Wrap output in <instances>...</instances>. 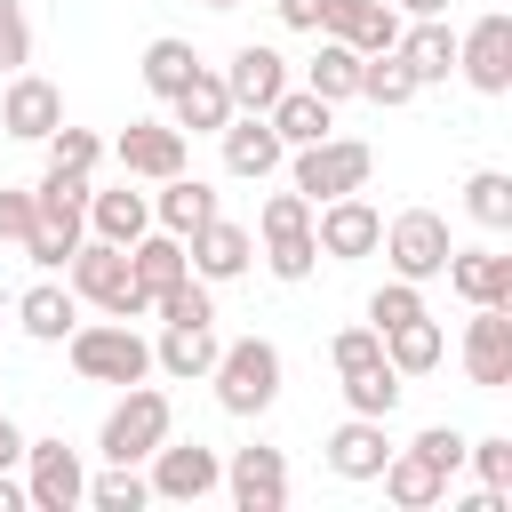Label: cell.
<instances>
[{
	"mask_svg": "<svg viewBox=\"0 0 512 512\" xmlns=\"http://www.w3.org/2000/svg\"><path fill=\"white\" fill-rule=\"evenodd\" d=\"M400 392H408V376H400L392 360H376V368H352V376H344V408H352V416H392V408H400Z\"/></svg>",
	"mask_w": 512,
	"mask_h": 512,
	"instance_id": "32",
	"label": "cell"
},
{
	"mask_svg": "<svg viewBox=\"0 0 512 512\" xmlns=\"http://www.w3.org/2000/svg\"><path fill=\"white\" fill-rule=\"evenodd\" d=\"M144 464H152V496H168V504H200L224 488V456L200 440H160Z\"/></svg>",
	"mask_w": 512,
	"mask_h": 512,
	"instance_id": "7",
	"label": "cell"
},
{
	"mask_svg": "<svg viewBox=\"0 0 512 512\" xmlns=\"http://www.w3.org/2000/svg\"><path fill=\"white\" fill-rule=\"evenodd\" d=\"M192 72H200L192 40H152V48H144V88H152V96H176Z\"/></svg>",
	"mask_w": 512,
	"mask_h": 512,
	"instance_id": "35",
	"label": "cell"
},
{
	"mask_svg": "<svg viewBox=\"0 0 512 512\" xmlns=\"http://www.w3.org/2000/svg\"><path fill=\"white\" fill-rule=\"evenodd\" d=\"M464 216L480 232H512V176L504 168H472L464 176Z\"/></svg>",
	"mask_w": 512,
	"mask_h": 512,
	"instance_id": "31",
	"label": "cell"
},
{
	"mask_svg": "<svg viewBox=\"0 0 512 512\" xmlns=\"http://www.w3.org/2000/svg\"><path fill=\"white\" fill-rule=\"evenodd\" d=\"M88 504H96V512H144V504H152V480H144L136 464H112L104 480H88Z\"/></svg>",
	"mask_w": 512,
	"mask_h": 512,
	"instance_id": "36",
	"label": "cell"
},
{
	"mask_svg": "<svg viewBox=\"0 0 512 512\" xmlns=\"http://www.w3.org/2000/svg\"><path fill=\"white\" fill-rule=\"evenodd\" d=\"M40 144H48V168H80V176H88V168L104 160V144H96L88 128H64V120H56V128H48Z\"/></svg>",
	"mask_w": 512,
	"mask_h": 512,
	"instance_id": "40",
	"label": "cell"
},
{
	"mask_svg": "<svg viewBox=\"0 0 512 512\" xmlns=\"http://www.w3.org/2000/svg\"><path fill=\"white\" fill-rule=\"evenodd\" d=\"M112 152H120V176L160 184V176H176V168H184V128H176V120H128Z\"/></svg>",
	"mask_w": 512,
	"mask_h": 512,
	"instance_id": "12",
	"label": "cell"
},
{
	"mask_svg": "<svg viewBox=\"0 0 512 512\" xmlns=\"http://www.w3.org/2000/svg\"><path fill=\"white\" fill-rule=\"evenodd\" d=\"M0 512H24V488H16L8 472H0Z\"/></svg>",
	"mask_w": 512,
	"mask_h": 512,
	"instance_id": "50",
	"label": "cell"
},
{
	"mask_svg": "<svg viewBox=\"0 0 512 512\" xmlns=\"http://www.w3.org/2000/svg\"><path fill=\"white\" fill-rule=\"evenodd\" d=\"M456 72H464L480 96H504V88H512V16H504V8H488V16L456 40Z\"/></svg>",
	"mask_w": 512,
	"mask_h": 512,
	"instance_id": "10",
	"label": "cell"
},
{
	"mask_svg": "<svg viewBox=\"0 0 512 512\" xmlns=\"http://www.w3.org/2000/svg\"><path fill=\"white\" fill-rule=\"evenodd\" d=\"M400 64L416 72V88H440L448 72H456V32L440 24V16H416V24H400Z\"/></svg>",
	"mask_w": 512,
	"mask_h": 512,
	"instance_id": "20",
	"label": "cell"
},
{
	"mask_svg": "<svg viewBox=\"0 0 512 512\" xmlns=\"http://www.w3.org/2000/svg\"><path fill=\"white\" fill-rule=\"evenodd\" d=\"M440 352H448V336H440V320H432V312H416V320L384 328V360H392L400 376H424V368H440Z\"/></svg>",
	"mask_w": 512,
	"mask_h": 512,
	"instance_id": "30",
	"label": "cell"
},
{
	"mask_svg": "<svg viewBox=\"0 0 512 512\" xmlns=\"http://www.w3.org/2000/svg\"><path fill=\"white\" fill-rule=\"evenodd\" d=\"M360 96H368V104H384V112L416 96V72L400 64V48H376V56H360Z\"/></svg>",
	"mask_w": 512,
	"mask_h": 512,
	"instance_id": "34",
	"label": "cell"
},
{
	"mask_svg": "<svg viewBox=\"0 0 512 512\" xmlns=\"http://www.w3.org/2000/svg\"><path fill=\"white\" fill-rule=\"evenodd\" d=\"M64 344H72V368H80L88 384H144V376H152V344H144L128 320H88V328H72Z\"/></svg>",
	"mask_w": 512,
	"mask_h": 512,
	"instance_id": "4",
	"label": "cell"
},
{
	"mask_svg": "<svg viewBox=\"0 0 512 512\" xmlns=\"http://www.w3.org/2000/svg\"><path fill=\"white\" fill-rule=\"evenodd\" d=\"M312 240H320V256H328V264H352V256H376L384 216H376L360 192H336V200H320V208H312Z\"/></svg>",
	"mask_w": 512,
	"mask_h": 512,
	"instance_id": "9",
	"label": "cell"
},
{
	"mask_svg": "<svg viewBox=\"0 0 512 512\" xmlns=\"http://www.w3.org/2000/svg\"><path fill=\"white\" fill-rule=\"evenodd\" d=\"M264 264H272V280H312V264H320V240H312V224H304V232H280V240H264Z\"/></svg>",
	"mask_w": 512,
	"mask_h": 512,
	"instance_id": "37",
	"label": "cell"
},
{
	"mask_svg": "<svg viewBox=\"0 0 512 512\" xmlns=\"http://www.w3.org/2000/svg\"><path fill=\"white\" fill-rule=\"evenodd\" d=\"M208 384H216V408H224V416H264V408L280 400V344H272V336L224 344L216 368H208Z\"/></svg>",
	"mask_w": 512,
	"mask_h": 512,
	"instance_id": "1",
	"label": "cell"
},
{
	"mask_svg": "<svg viewBox=\"0 0 512 512\" xmlns=\"http://www.w3.org/2000/svg\"><path fill=\"white\" fill-rule=\"evenodd\" d=\"M368 168H376V152L360 144V136H320V144H296V192L320 208V200H336V192H368Z\"/></svg>",
	"mask_w": 512,
	"mask_h": 512,
	"instance_id": "5",
	"label": "cell"
},
{
	"mask_svg": "<svg viewBox=\"0 0 512 512\" xmlns=\"http://www.w3.org/2000/svg\"><path fill=\"white\" fill-rule=\"evenodd\" d=\"M72 248H80V224H56V216H32V232H24V256L32 264H72Z\"/></svg>",
	"mask_w": 512,
	"mask_h": 512,
	"instance_id": "38",
	"label": "cell"
},
{
	"mask_svg": "<svg viewBox=\"0 0 512 512\" xmlns=\"http://www.w3.org/2000/svg\"><path fill=\"white\" fill-rule=\"evenodd\" d=\"M24 504L32 512H72L88 504V472L64 440H24Z\"/></svg>",
	"mask_w": 512,
	"mask_h": 512,
	"instance_id": "8",
	"label": "cell"
},
{
	"mask_svg": "<svg viewBox=\"0 0 512 512\" xmlns=\"http://www.w3.org/2000/svg\"><path fill=\"white\" fill-rule=\"evenodd\" d=\"M16 464H24V432L0 416V472H16Z\"/></svg>",
	"mask_w": 512,
	"mask_h": 512,
	"instance_id": "48",
	"label": "cell"
},
{
	"mask_svg": "<svg viewBox=\"0 0 512 512\" xmlns=\"http://www.w3.org/2000/svg\"><path fill=\"white\" fill-rule=\"evenodd\" d=\"M384 456H392L384 416H344V424L328 432V472H336V480H376Z\"/></svg>",
	"mask_w": 512,
	"mask_h": 512,
	"instance_id": "18",
	"label": "cell"
},
{
	"mask_svg": "<svg viewBox=\"0 0 512 512\" xmlns=\"http://www.w3.org/2000/svg\"><path fill=\"white\" fill-rule=\"evenodd\" d=\"M320 32L360 48V56H376V48L400 40V8L392 0H320Z\"/></svg>",
	"mask_w": 512,
	"mask_h": 512,
	"instance_id": "13",
	"label": "cell"
},
{
	"mask_svg": "<svg viewBox=\"0 0 512 512\" xmlns=\"http://www.w3.org/2000/svg\"><path fill=\"white\" fill-rule=\"evenodd\" d=\"M64 272H72V296L96 304V312H112V320H144L152 312L144 288H136V272H128V248H112V240H80Z\"/></svg>",
	"mask_w": 512,
	"mask_h": 512,
	"instance_id": "3",
	"label": "cell"
},
{
	"mask_svg": "<svg viewBox=\"0 0 512 512\" xmlns=\"http://www.w3.org/2000/svg\"><path fill=\"white\" fill-rule=\"evenodd\" d=\"M288 32H320V0H272Z\"/></svg>",
	"mask_w": 512,
	"mask_h": 512,
	"instance_id": "47",
	"label": "cell"
},
{
	"mask_svg": "<svg viewBox=\"0 0 512 512\" xmlns=\"http://www.w3.org/2000/svg\"><path fill=\"white\" fill-rule=\"evenodd\" d=\"M264 120H272V136L296 152V144H320V136L336 128V104H328V96H312V88H280Z\"/></svg>",
	"mask_w": 512,
	"mask_h": 512,
	"instance_id": "25",
	"label": "cell"
},
{
	"mask_svg": "<svg viewBox=\"0 0 512 512\" xmlns=\"http://www.w3.org/2000/svg\"><path fill=\"white\" fill-rule=\"evenodd\" d=\"M224 88H232V112H272V96L288 88V56H280V48H264V40L232 48V72H224Z\"/></svg>",
	"mask_w": 512,
	"mask_h": 512,
	"instance_id": "15",
	"label": "cell"
},
{
	"mask_svg": "<svg viewBox=\"0 0 512 512\" xmlns=\"http://www.w3.org/2000/svg\"><path fill=\"white\" fill-rule=\"evenodd\" d=\"M464 464L480 472V488H504L512 496V440L496 432V440H464Z\"/></svg>",
	"mask_w": 512,
	"mask_h": 512,
	"instance_id": "42",
	"label": "cell"
},
{
	"mask_svg": "<svg viewBox=\"0 0 512 512\" xmlns=\"http://www.w3.org/2000/svg\"><path fill=\"white\" fill-rule=\"evenodd\" d=\"M216 352H224V344H216V328H208V320H168V328H160V344H152V368H168V376H184V384H192V376H208V368H216Z\"/></svg>",
	"mask_w": 512,
	"mask_h": 512,
	"instance_id": "24",
	"label": "cell"
},
{
	"mask_svg": "<svg viewBox=\"0 0 512 512\" xmlns=\"http://www.w3.org/2000/svg\"><path fill=\"white\" fill-rule=\"evenodd\" d=\"M168 424H176V408H168L160 384H120V400H112L96 448H104V464H144V456L168 440Z\"/></svg>",
	"mask_w": 512,
	"mask_h": 512,
	"instance_id": "2",
	"label": "cell"
},
{
	"mask_svg": "<svg viewBox=\"0 0 512 512\" xmlns=\"http://www.w3.org/2000/svg\"><path fill=\"white\" fill-rule=\"evenodd\" d=\"M464 376H472L480 392H504V384H512V304H472Z\"/></svg>",
	"mask_w": 512,
	"mask_h": 512,
	"instance_id": "11",
	"label": "cell"
},
{
	"mask_svg": "<svg viewBox=\"0 0 512 512\" xmlns=\"http://www.w3.org/2000/svg\"><path fill=\"white\" fill-rule=\"evenodd\" d=\"M168 104H176V128H192V136H216V128L232 120V88H224V72H192Z\"/></svg>",
	"mask_w": 512,
	"mask_h": 512,
	"instance_id": "28",
	"label": "cell"
},
{
	"mask_svg": "<svg viewBox=\"0 0 512 512\" xmlns=\"http://www.w3.org/2000/svg\"><path fill=\"white\" fill-rule=\"evenodd\" d=\"M128 272H136V288H144V304H152L160 288H176V280L192 272V256H184L176 232H136V240H128Z\"/></svg>",
	"mask_w": 512,
	"mask_h": 512,
	"instance_id": "26",
	"label": "cell"
},
{
	"mask_svg": "<svg viewBox=\"0 0 512 512\" xmlns=\"http://www.w3.org/2000/svg\"><path fill=\"white\" fill-rule=\"evenodd\" d=\"M328 360H336V376H352V368H376V360H384V336H376L368 320H360V328H336Z\"/></svg>",
	"mask_w": 512,
	"mask_h": 512,
	"instance_id": "41",
	"label": "cell"
},
{
	"mask_svg": "<svg viewBox=\"0 0 512 512\" xmlns=\"http://www.w3.org/2000/svg\"><path fill=\"white\" fill-rule=\"evenodd\" d=\"M416 312H424V288H416V280H384V288L368 296V328H376V336L400 328V320H416Z\"/></svg>",
	"mask_w": 512,
	"mask_h": 512,
	"instance_id": "39",
	"label": "cell"
},
{
	"mask_svg": "<svg viewBox=\"0 0 512 512\" xmlns=\"http://www.w3.org/2000/svg\"><path fill=\"white\" fill-rule=\"evenodd\" d=\"M32 216H40V200H32V184H0V240H16V248H24V232H32Z\"/></svg>",
	"mask_w": 512,
	"mask_h": 512,
	"instance_id": "45",
	"label": "cell"
},
{
	"mask_svg": "<svg viewBox=\"0 0 512 512\" xmlns=\"http://www.w3.org/2000/svg\"><path fill=\"white\" fill-rule=\"evenodd\" d=\"M440 272L464 304H512V256L504 248H448Z\"/></svg>",
	"mask_w": 512,
	"mask_h": 512,
	"instance_id": "17",
	"label": "cell"
},
{
	"mask_svg": "<svg viewBox=\"0 0 512 512\" xmlns=\"http://www.w3.org/2000/svg\"><path fill=\"white\" fill-rule=\"evenodd\" d=\"M184 256H192V272L216 288V280H240V272H248V256H256V232H248V224H224V216H208V224L184 240Z\"/></svg>",
	"mask_w": 512,
	"mask_h": 512,
	"instance_id": "16",
	"label": "cell"
},
{
	"mask_svg": "<svg viewBox=\"0 0 512 512\" xmlns=\"http://www.w3.org/2000/svg\"><path fill=\"white\" fill-rule=\"evenodd\" d=\"M216 136H224V168H232V176H272V168H280V152H288V144L272 136V120H264V112H232Z\"/></svg>",
	"mask_w": 512,
	"mask_h": 512,
	"instance_id": "21",
	"label": "cell"
},
{
	"mask_svg": "<svg viewBox=\"0 0 512 512\" xmlns=\"http://www.w3.org/2000/svg\"><path fill=\"white\" fill-rule=\"evenodd\" d=\"M256 224H264V240H280V232H304V224H312V200H304V192H272Z\"/></svg>",
	"mask_w": 512,
	"mask_h": 512,
	"instance_id": "44",
	"label": "cell"
},
{
	"mask_svg": "<svg viewBox=\"0 0 512 512\" xmlns=\"http://www.w3.org/2000/svg\"><path fill=\"white\" fill-rule=\"evenodd\" d=\"M384 256H392V280H440V264H448V216H432V208H400L392 224H384V240H376Z\"/></svg>",
	"mask_w": 512,
	"mask_h": 512,
	"instance_id": "6",
	"label": "cell"
},
{
	"mask_svg": "<svg viewBox=\"0 0 512 512\" xmlns=\"http://www.w3.org/2000/svg\"><path fill=\"white\" fill-rule=\"evenodd\" d=\"M376 480H384V496H392L400 512H432V504L448 496V472H440L432 456H416V448H392Z\"/></svg>",
	"mask_w": 512,
	"mask_h": 512,
	"instance_id": "22",
	"label": "cell"
},
{
	"mask_svg": "<svg viewBox=\"0 0 512 512\" xmlns=\"http://www.w3.org/2000/svg\"><path fill=\"white\" fill-rule=\"evenodd\" d=\"M400 16H448V0H392Z\"/></svg>",
	"mask_w": 512,
	"mask_h": 512,
	"instance_id": "49",
	"label": "cell"
},
{
	"mask_svg": "<svg viewBox=\"0 0 512 512\" xmlns=\"http://www.w3.org/2000/svg\"><path fill=\"white\" fill-rule=\"evenodd\" d=\"M16 328H24L32 344H64V336L80 328V296H72V288H56V280H40V288H24Z\"/></svg>",
	"mask_w": 512,
	"mask_h": 512,
	"instance_id": "27",
	"label": "cell"
},
{
	"mask_svg": "<svg viewBox=\"0 0 512 512\" xmlns=\"http://www.w3.org/2000/svg\"><path fill=\"white\" fill-rule=\"evenodd\" d=\"M56 120H64V96H56L40 72H16V80H8V96H0V128H8V136H24V144H40Z\"/></svg>",
	"mask_w": 512,
	"mask_h": 512,
	"instance_id": "19",
	"label": "cell"
},
{
	"mask_svg": "<svg viewBox=\"0 0 512 512\" xmlns=\"http://www.w3.org/2000/svg\"><path fill=\"white\" fill-rule=\"evenodd\" d=\"M224 488H232L240 512H280L288 504V456L280 448H240L224 464Z\"/></svg>",
	"mask_w": 512,
	"mask_h": 512,
	"instance_id": "14",
	"label": "cell"
},
{
	"mask_svg": "<svg viewBox=\"0 0 512 512\" xmlns=\"http://www.w3.org/2000/svg\"><path fill=\"white\" fill-rule=\"evenodd\" d=\"M304 88H312V96H328V104L360 96V48H344V40H320V56H312Z\"/></svg>",
	"mask_w": 512,
	"mask_h": 512,
	"instance_id": "33",
	"label": "cell"
},
{
	"mask_svg": "<svg viewBox=\"0 0 512 512\" xmlns=\"http://www.w3.org/2000/svg\"><path fill=\"white\" fill-rule=\"evenodd\" d=\"M32 56V24H24V0H0V72H24Z\"/></svg>",
	"mask_w": 512,
	"mask_h": 512,
	"instance_id": "43",
	"label": "cell"
},
{
	"mask_svg": "<svg viewBox=\"0 0 512 512\" xmlns=\"http://www.w3.org/2000/svg\"><path fill=\"white\" fill-rule=\"evenodd\" d=\"M208 216H216V184H200V176H184V168H176V176H160V200H152V224H160V232L192 240Z\"/></svg>",
	"mask_w": 512,
	"mask_h": 512,
	"instance_id": "23",
	"label": "cell"
},
{
	"mask_svg": "<svg viewBox=\"0 0 512 512\" xmlns=\"http://www.w3.org/2000/svg\"><path fill=\"white\" fill-rule=\"evenodd\" d=\"M408 448H416V456H432L440 472H456V464H464V432H456V424H424Z\"/></svg>",
	"mask_w": 512,
	"mask_h": 512,
	"instance_id": "46",
	"label": "cell"
},
{
	"mask_svg": "<svg viewBox=\"0 0 512 512\" xmlns=\"http://www.w3.org/2000/svg\"><path fill=\"white\" fill-rule=\"evenodd\" d=\"M88 224H96V240H112V248H128L136 232H152V200L144 192H88Z\"/></svg>",
	"mask_w": 512,
	"mask_h": 512,
	"instance_id": "29",
	"label": "cell"
}]
</instances>
